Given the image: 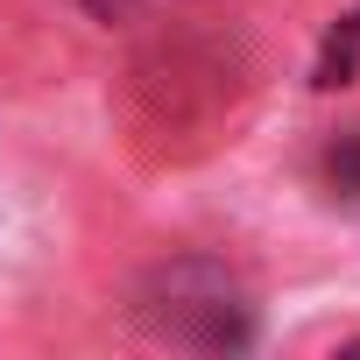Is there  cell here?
<instances>
[{
    "instance_id": "6da1fadb",
    "label": "cell",
    "mask_w": 360,
    "mask_h": 360,
    "mask_svg": "<svg viewBox=\"0 0 360 360\" xmlns=\"http://www.w3.org/2000/svg\"><path fill=\"white\" fill-rule=\"evenodd\" d=\"M325 184H332V198L360 205V134L332 141V155H325Z\"/></svg>"
}]
</instances>
